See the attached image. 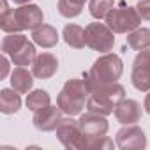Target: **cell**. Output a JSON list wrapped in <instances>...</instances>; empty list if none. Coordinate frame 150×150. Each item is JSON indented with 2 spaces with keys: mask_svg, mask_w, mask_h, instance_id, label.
<instances>
[{
  "mask_svg": "<svg viewBox=\"0 0 150 150\" xmlns=\"http://www.w3.org/2000/svg\"><path fill=\"white\" fill-rule=\"evenodd\" d=\"M78 122H80L81 132L87 136V139L99 138V136H104L108 132V120L104 118V115L88 111L87 115H81V118Z\"/></svg>",
  "mask_w": 150,
  "mask_h": 150,
  "instance_id": "cell-10",
  "label": "cell"
},
{
  "mask_svg": "<svg viewBox=\"0 0 150 150\" xmlns=\"http://www.w3.org/2000/svg\"><path fill=\"white\" fill-rule=\"evenodd\" d=\"M113 30L106 25V23H88L85 28V39H87V46L94 51H101V53H108L113 50L115 44V37H113Z\"/></svg>",
  "mask_w": 150,
  "mask_h": 150,
  "instance_id": "cell-5",
  "label": "cell"
},
{
  "mask_svg": "<svg viewBox=\"0 0 150 150\" xmlns=\"http://www.w3.org/2000/svg\"><path fill=\"white\" fill-rule=\"evenodd\" d=\"M7 71H9V60L6 57H2V74H0V78H6L7 76Z\"/></svg>",
  "mask_w": 150,
  "mask_h": 150,
  "instance_id": "cell-26",
  "label": "cell"
},
{
  "mask_svg": "<svg viewBox=\"0 0 150 150\" xmlns=\"http://www.w3.org/2000/svg\"><path fill=\"white\" fill-rule=\"evenodd\" d=\"M117 145L122 150H141L146 146V136L138 125L131 124L117 132Z\"/></svg>",
  "mask_w": 150,
  "mask_h": 150,
  "instance_id": "cell-8",
  "label": "cell"
},
{
  "mask_svg": "<svg viewBox=\"0 0 150 150\" xmlns=\"http://www.w3.org/2000/svg\"><path fill=\"white\" fill-rule=\"evenodd\" d=\"M57 136L65 148H72V150L87 148V143H88L87 136L81 132L80 122L72 118H62V122L57 127Z\"/></svg>",
  "mask_w": 150,
  "mask_h": 150,
  "instance_id": "cell-6",
  "label": "cell"
},
{
  "mask_svg": "<svg viewBox=\"0 0 150 150\" xmlns=\"http://www.w3.org/2000/svg\"><path fill=\"white\" fill-rule=\"evenodd\" d=\"M115 117L120 124L124 125H131L136 124L141 118V106L139 103L132 101V99H124L117 108H115Z\"/></svg>",
  "mask_w": 150,
  "mask_h": 150,
  "instance_id": "cell-13",
  "label": "cell"
},
{
  "mask_svg": "<svg viewBox=\"0 0 150 150\" xmlns=\"http://www.w3.org/2000/svg\"><path fill=\"white\" fill-rule=\"evenodd\" d=\"M127 46L136 50V51H143L148 50L150 46V30L148 28H136L127 35Z\"/></svg>",
  "mask_w": 150,
  "mask_h": 150,
  "instance_id": "cell-18",
  "label": "cell"
},
{
  "mask_svg": "<svg viewBox=\"0 0 150 150\" xmlns=\"http://www.w3.org/2000/svg\"><path fill=\"white\" fill-rule=\"evenodd\" d=\"M87 146H90V148H113V141L108 138V136H99V138H92V139H88V143H87Z\"/></svg>",
  "mask_w": 150,
  "mask_h": 150,
  "instance_id": "cell-24",
  "label": "cell"
},
{
  "mask_svg": "<svg viewBox=\"0 0 150 150\" xmlns=\"http://www.w3.org/2000/svg\"><path fill=\"white\" fill-rule=\"evenodd\" d=\"M106 25L115 32V34H127L138 28V25L141 23V18L136 11V7H127V6H120V7H113L108 14H106Z\"/></svg>",
  "mask_w": 150,
  "mask_h": 150,
  "instance_id": "cell-4",
  "label": "cell"
},
{
  "mask_svg": "<svg viewBox=\"0 0 150 150\" xmlns=\"http://www.w3.org/2000/svg\"><path fill=\"white\" fill-rule=\"evenodd\" d=\"M50 106V94L46 90H34L27 97V108L32 111H39L42 108Z\"/></svg>",
  "mask_w": 150,
  "mask_h": 150,
  "instance_id": "cell-21",
  "label": "cell"
},
{
  "mask_svg": "<svg viewBox=\"0 0 150 150\" xmlns=\"http://www.w3.org/2000/svg\"><path fill=\"white\" fill-rule=\"evenodd\" d=\"M113 4H115V0H90V14L92 18L96 20H103L106 18V14L113 9Z\"/></svg>",
  "mask_w": 150,
  "mask_h": 150,
  "instance_id": "cell-22",
  "label": "cell"
},
{
  "mask_svg": "<svg viewBox=\"0 0 150 150\" xmlns=\"http://www.w3.org/2000/svg\"><path fill=\"white\" fill-rule=\"evenodd\" d=\"M34 58H35V46L30 41H27L14 55H11V60L14 62V65H23V67L32 64Z\"/></svg>",
  "mask_w": 150,
  "mask_h": 150,
  "instance_id": "cell-19",
  "label": "cell"
},
{
  "mask_svg": "<svg viewBox=\"0 0 150 150\" xmlns=\"http://www.w3.org/2000/svg\"><path fill=\"white\" fill-rule=\"evenodd\" d=\"M27 41L28 39L23 34H9V35H6L4 41H2V51H4V55H9V57L14 55Z\"/></svg>",
  "mask_w": 150,
  "mask_h": 150,
  "instance_id": "cell-20",
  "label": "cell"
},
{
  "mask_svg": "<svg viewBox=\"0 0 150 150\" xmlns=\"http://www.w3.org/2000/svg\"><path fill=\"white\" fill-rule=\"evenodd\" d=\"M58 69V60L57 57H53L51 53H41L35 55L34 62H32V72L34 76L39 80H48Z\"/></svg>",
  "mask_w": 150,
  "mask_h": 150,
  "instance_id": "cell-12",
  "label": "cell"
},
{
  "mask_svg": "<svg viewBox=\"0 0 150 150\" xmlns=\"http://www.w3.org/2000/svg\"><path fill=\"white\" fill-rule=\"evenodd\" d=\"M13 2H14V4H20V6H25V4L30 2V0H13Z\"/></svg>",
  "mask_w": 150,
  "mask_h": 150,
  "instance_id": "cell-28",
  "label": "cell"
},
{
  "mask_svg": "<svg viewBox=\"0 0 150 150\" xmlns=\"http://www.w3.org/2000/svg\"><path fill=\"white\" fill-rule=\"evenodd\" d=\"M122 71H124V64L120 60L118 55H113V53H104L103 57H99L92 69L85 74V85L88 88V92L92 94L94 90L104 87V85H110V83H115L120 76H122Z\"/></svg>",
  "mask_w": 150,
  "mask_h": 150,
  "instance_id": "cell-1",
  "label": "cell"
},
{
  "mask_svg": "<svg viewBox=\"0 0 150 150\" xmlns=\"http://www.w3.org/2000/svg\"><path fill=\"white\" fill-rule=\"evenodd\" d=\"M32 76H34V72H28L23 65H18L13 71V74H11V85H13V88L16 92H20V94H28V90L34 85Z\"/></svg>",
  "mask_w": 150,
  "mask_h": 150,
  "instance_id": "cell-14",
  "label": "cell"
},
{
  "mask_svg": "<svg viewBox=\"0 0 150 150\" xmlns=\"http://www.w3.org/2000/svg\"><path fill=\"white\" fill-rule=\"evenodd\" d=\"M131 80L136 90L148 92L150 90V50H143L136 55L132 64Z\"/></svg>",
  "mask_w": 150,
  "mask_h": 150,
  "instance_id": "cell-7",
  "label": "cell"
},
{
  "mask_svg": "<svg viewBox=\"0 0 150 150\" xmlns=\"http://www.w3.org/2000/svg\"><path fill=\"white\" fill-rule=\"evenodd\" d=\"M88 97H90V92H88L85 81L72 78L60 90V94L57 97V104L65 115L74 117V115H80L83 111V108H87Z\"/></svg>",
  "mask_w": 150,
  "mask_h": 150,
  "instance_id": "cell-2",
  "label": "cell"
},
{
  "mask_svg": "<svg viewBox=\"0 0 150 150\" xmlns=\"http://www.w3.org/2000/svg\"><path fill=\"white\" fill-rule=\"evenodd\" d=\"M21 108V97L20 92H16L14 88H4L0 92V111L4 115H13Z\"/></svg>",
  "mask_w": 150,
  "mask_h": 150,
  "instance_id": "cell-16",
  "label": "cell"
},
{
  "mask_svg": "<svg viewBox=\"0 0 150 150\" xmlns=\"http://www.w3.org/2000/svg\"><path fill=\"white\" fill-rule=\"evenodd\" d=\"M62 37L64 41L71 46V48H76V50H81L87 46V39H85V28L78 27V25H65L64 32H62Z\"/></svg>",
  "mask_w": 150,
  "mask_h": 150,
  "instance_id": "cell-17",
  "label": "cell"
},
{
  "mask_svg": "<svg viewBox=\"0 0 150 150\" xmlns=\"http://www.w3.org/2000/svg\"><path fill=\"white\" fill-rule=\"evenodd\" d=\"M83 6L76 4L74 0H58V13L64 18H76L81 13Z\"/></svg>",
  "mask_w": 150,
  "mask_h": 150,
  "instance_id": "cell-23",
  "label": "cell"
},
{
  "mask_svg": "<svg viewBox=\"0 0 150 150\" xmlns=\"http://www.w3.org/2000/svg\"><path fill=\"white\" fill-rule=\"evenodd\" d=\"M62 110L57 108V106H46L39 111H34V125L39 129V131H44V132H50V131H57L58 124L62 122Z\"/></svg>",
  "mask_w": 150,
  "mask_h": 150,
  "instance_id": "cell-11",
  "label": "cell"
},
{
  "mask_svg": "<svg viewBox=\"0 0 150 150\" xmlns=\"http://www.w3.org/2000/svg\"><path fill=\"white\" fill-rule=\"evenodd\" d=\"M14 18H16V25H18L20 32L21 30H35L44 21L42 11L32 4H28V6L25 4V6L14 9Z\"/></svg>",
  "mask_w": 150,
  "mask_h": 150,
  "instance_id": "cell-9",
  "label": "cell"
},
{
  "mask_svg": "<svg viewBox=\"0 0 150 150\" xmlns=\"http://www.w3.org/2000/svg\"><path fill=\"white\" fill-rule=\"evenodd\" d=\"M145 111L150 113V90H148V94H146V97H145Z\"/></svg>",
  "mask_w": 150,
  "mask_h": 150,
  "instance_id": "cell-27",
  "label": "cell"
},
{
  "mask_svg": "<svg viewBox=\"0 0 150 150\" xmlns=\"http://www.w3.org/2000/svg\"><path fill=\"white\" fill-rule=\"evenodd\" d=\"M32 39L41 48H53L58 42V32L50 25H41L35 30H32Z\"/></svg>",
  "mask_w": 150,
  "mask_h": 150,
  "instance_id": "cell-15",
  "label": "cell"
},
{
  "mask_svg": "<svg viewBox=\"0 0 150 150\" xmlns=\"http://www.w3.org/2000/svg\"><path fill=\"white\" fill-rule=\"evenodd\" d=\"M74 2H76V4H81V6H85V2H87V0H74Z\"/></svg>",
  "mask_w": 150,
  "mask_h": 150,
  "instance_id": "cell-29",
  "label": "cell"
},
{
  "mask_svg": "<svg viewBox=\"0 0 150 150\" xmlns=\"http://www.w3.org/2000/svg\"><path fill=\"white\" fill-rule=\"evenodd\" d=\"M125 99V90L122 85L110 83L104 85L97 90H94L87 101V110L92 113H99V115H110L113 113V110Z\"/></svg>",
  "mask_w": 150,
  "mask_h": 150,
  "instance_id": "cell-3",
  "label": "cell"
},
{
  "mask_svg": "<svg viewBox=\"0 0 150 150\" xmlns=\"http://www.w3.org/2000/svg\"><path fill=\"white\" fill-rule=\"evenodd\" d=\"M136 11L143 21H150V0H139L136 6Z\"/></svg>",
  "mask_w": 150,
  "mask_h": 150,
  "instance_id": "cell-25",
  "label": "cell"
}]
</instances>
